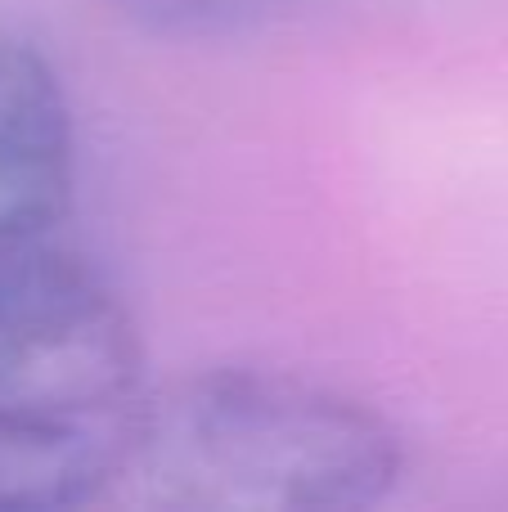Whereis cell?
Returning <instances> with one entry per match:
<instances>
[{
	"label": "cell",
	"instance_id": "obj_1",
	"mask_svg": "<svg viewBox=\"0 0 508 512\" xmlns=\"http://www.w3.org/2000/svg\"><path fill=\"white\" fill-rule=\"evenodd\" d=\"M104 427L99 504L149 512H356L405 468L374 405L275 369L135 387Z\"/></svg>",
	"mask_w": 508,
	"mask_h": 512
},
{
	"label": "cell",
	"instance_id": "obj_2",
	"mask_svg": "<svg viewBox=\"0 0 508 512\" xmlns=\"http://www.w3.org/2000/svg\"><path fill=\"white\" fill-rule=\"evenodd\" d=\"M140 364L104 279L36 239L0 243V414L104 418L140 387Z\"/></svg>",
	"mask_w": 508,
	"mask_h": 512
},
{
	"label": "cell",
	"instance_id": "obj_3",
	"mask_svg": "<svg viewBox=\"0 0 508 512\" xmlns=\"http://www.w3.org/2000/svg\"><path fill=\"white\" fill-rule=\"evenodd\" d=\"M72 113L54 68L0 36V243L41 239L72 203Z\"/></svg>",
	"mask_w": 508,
	"mask_h": 512
},
{
	"label": "cell",
	"instance_id": "obj_4",
	"mask_svg": "<svg viewBox=\"0 0 508 512\" xmlns=\"http://www.w3.org/2000/svg\"><path fill=\"white\" fill-rule=\"evenodd\" d=\"M104 427L95 418L0 414V512L99 504Z\"/></svg>",
	"mask_w": 508,
	"mask_h": 512
},
{
	"label": "cell",
	"instance_id": "obj_5",
	"mask_svg": "<svg viewBox=\"0 0 508 512\" xmlns=\"http://www.w3.org/2000/svg\"><path fill=\"white\" fill-rule=\"evenodd\" d=\"M131 27L162 41H216L266 27L311 0H108Z\"/></svg>",
	"mask_w": 508,
	"mask_h": 512
}]
</instances>
